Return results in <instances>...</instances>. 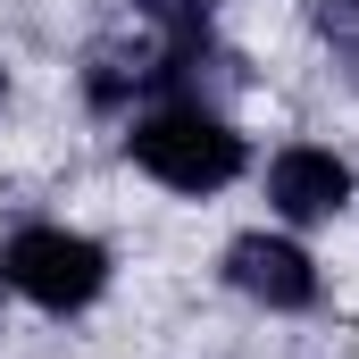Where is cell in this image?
Listing matches in <instances>:
<instances>
[{"mask_svg": "<svg viewBox=\"0 0 359 359\" xmlns=\"http://www.w3.org/2000/svg\"><path fill=\"white\" fill-rule=\"evenodd\" d=\"M0 276H8L25 301H42V309H84L92 292L109 284V251L84 243V234H67V226H25V234L0 251Z\"/></svg>", "mask_w": 359, "mask_h": 359, "instance_id": "cell-2", "label": "cell"}, {"mask_svg": "<svg viewBox=\"0 0 359 359\" xmlns=\"http://www.w3.org/2000/svg\"><path fill=\"white\" fill-rule=\"evenodd\" d=\"M226 276H234L251 301H268V309H309V301H318L309 251H301V243H276V234H243V243L226 251Z\"/></svg>", "mask_w": 359, "mask_h": 359, "instance_id": "cell-3", "label": "cell"}, {"mask_svg": "<svg viewBox=\"0 0 359 359\" xmlns=\"http://www.w3.org/2000/svg\"><path fill=\"white\" fill-rule=\"evenodd\" d=\"M268 201L284 217H334V209L351 201V168H343L334 151H284L268 168Z\"/></svg>", "mask_w": 359, "mask_h": 359, "instance_id": "cell-4", "label": "cell"}, {"mask_svg": "<svg viewBox=\"0 0 359 359\" xmlns=\"http://www.w3.org/2000/svg\"><path fill=\"white\" fill-rule=\"evenodd\" d=\"M318 34L343 42V50H359V0H318Z\"/></svg>", "mask_w": 359, "mask_h": 359, "instance_id": "cell-5", "label": "cell"}, {"mask_svg": "<svg viewBox=\"0 0 359 359\" xmlns=\"http://www.w3.org/2000/svg\"><path fill=\"white\" fill-rule=\"evenodd\" d=\"M134 159L176 192H217V184L243 176V134L209 109H159L134 126Z\"/></svg>", "mask_w": 359, "mask_h": 359, "instance_id": "cell-1", "label": "cell"}, {"mask_svg": "<svg viewBox=\"0 0 359 359\" xmlns=\"http://www.w3.org/2000/svg\"><path fill=\"white\" fill-rule=\"evenodd\" d=\"M151 17H168V25H192V0H142Z\"/></svg>", "mask_w": 359, "mask_h": 359, "instance_id": "cell-6", "label": "cell"}]
</instances>
